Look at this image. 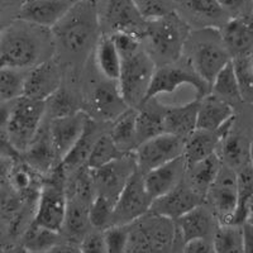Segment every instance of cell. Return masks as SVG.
<instances>
[{
  "mask_svg": "<svg viewBox=\"0 0 253 253\" xmlns=\"http://www.w3.org/2000/svg\"><path fill=\"white\" fill-rule=\"evenodd\" d=\"M108 253H126L129 238V225H112L103 230Z\"/></svg>",
  "mask_w": 253,
  "mask_h": 253,
  "instance_id": "cell-44",
  "label": "cell"
},
{
  "mask_svg": "<svg viewBox=\"0 0 253 253\" xmlns=\"http://www.w3.org/2000/svg\"><path fill=\"white\" fill-rule=\"evenodd\" d=\"M66 182L67 176L58 165L38 193L33 224L61 233L67 207Z\"/></svg>",
  "mask_w": 253,
  "mask_h": 253,
  "instance_id": "cell-7",
  "label": "cell"
},
{
  "mask_svg": "<svg viewBox=\"0 0 253 253\" xmlns=\"http://www.w3.org/2000/svg\"><path fill=\"white\" fill-rule=\"evenodd\" d=\"M246 223L253 227V200L251 203L250 208H248V211H247V218H246Z\"/></svg>",
  "mask_w": 253,
  "mask_h": 253,
  "instance_id": "cell-53",
  "label": "cell"
},
{
  "mask_svg": "<svg viewBox=\"0 0 253 253\" xmlns=\"http://www.w3.org/2000/svg\"><path fill=\"white\" fill-rule=\"evenodd\" d=\"M24 153L27 156V164L40 173L51 172L60 165L52 148L48 126H44L43 123Z\"/></svg>",
  "mask_w": 253,
  "mask_h": 253,
  "instance_id": "cell-29",
  "label": "cell"
},
{
  "mask_svg": "<svg viewBox=\"0 0 253 253\" xmlns=\"http://www.w3.org/2000/svg\"><path fill=\"white\" fill-rule=\"evenodd\" d=\"M175 237L172 220L148 213L129 224L126 253H170Z\"/></svg>",
  "mask_w": 253,
  "mask_h": 253,
  "instance_id": "cell-5",
  "label": "cell"
},
{
  "mask_svg": "<svg viewBox=\"0 0 253 253\" xmlns=\"http://www.w3.org/2000/svg\"><path fill=\"white\" fill-rule=\"evenodd\" d=\"M182 253H215V250L211 239L200 238L186 242Z\"/></svg>",
  "mask_w": 253,
  "mask_h": 253,
  "instance_id": "cell-48",
  "label": "cell"
},
{
  "mask_svg": "<svg viewBox=\"0 0 253 253\" xmlns=\"http://www.w3.org/2000/svg\"><path fill=\"white\" fill-rule=\"evenodd\" d=\"M26 74L23 70L5 66L0 69V99L13 101L23 96Z\"/></svg>",
  "mask_w": 253,
  "mask_h": 253,
  "instance_id": "cell-41",
  "label": "cell"
},
{
  "mask_svg": "<svg viewBox=\"0 0 253 253\" xmlns=\"http://www.w3.org/2000/svg\"><path fill=\"white\" fill-rule=\"evenodd\" d=\"M182 85L191 86L195 90L198 98H204L210 92V85L205 83L200 76L191 69L189 63H170L164 66H157L153 74L152 83L147 92L144 103L151 99H157L158 95L172 94ZM143 103V104H144ZM142 104V105H143Z\"/></svg>",
  "mask_w": 253,
  "mask_h": 253,
  "instance_id": "cell-10",
  "label": "cell"
},
{
  "mask_svg": "<svg viewBox=\"0 0 253 253\" xmlns=\"http://www.w3.org/2000/svg\"><path fill=\"white\" fill-rule=\"evenodd\" d=\"M72 1H75V3H78V1H81V0H72Z\"/></svg>",
  "mask_w": 253,
  "mask_h": 253,
  "instance_id": "cell-59",
  "label": "cell"
},
{
  "mask_svg": "<svg viewBox=\"0 0 253 253\" xmlns=\"http://www.w3.org/2000/svg\"><path fill=\"white\" fill-rule=\"evenodd\" d=\"M185 139L170 133H162L139 144L133 152L135 166L141 173L157 169L184 153Z\"/></svg>",
  "mask_w": 253,
  "mask_h": 253,
  "instance_id": "cell-13",
  "label": "cell"
},
{
  "mask_svg": "<svg viewBox=\"0 0 253 253\" xmlns=\"http://www.w3.org/2000/svg\"><path fill=\"white\" fill-rule=\"evenodd\" d=\"M46 115L44 101L20 96L10 101L6 137L18 152H24L37 134Z\"/></svg>",
  "mask_w": 253,
  "mask_h": 253,
  "instance_id": "cell-8",
  "label": "cell"
},
{
  "mask_svg": "<svg viewBox=\"0 0 253 253\" xmlns=\"http://www.w3.org/2000/svg\"><path fill=\"white\" fill-rule=\"evenodd\" d=\"M251 58H252V65H253V49L252 52H251Z\"/></svg>",
  "mask_w": 253,
  "mask_h": 253,
  "instance_id": "cell-58",
  "label": "cell"
},
{
  "mask_svg": "<svg viewBox=\"0 0 253 253\" xmlns=\"http://www.w3.org/2000/svg\"><path fill=\"white\" fill-rule=\"evenodd\" d=\"M243 1L245 0H218V3L224 10H233V9L239 8Z\"/></svg>",
  "mask_w": 253,
  "mask_h": 253,
  "instance_id": "cell-52",
  "label": "cell"
},
{
  "mask_svg": "<svg viewBox=\"0 0 253 253\" xmlns=\"http://www.w3.org/2000/svg\"><path fill=\"white\" fill-rule=\"evenodd\" d=\"M123 156H126V153L118 150L109 133H103L92 147L91 153L86 161V167L90 170H98Z\"/></svg>",
  "mask_w": 253,
  "mask_h": 253,
  "instance_id": "cell-38",
  "label": "cell"
},
{
  "mask_svg": "<svg viewBox=\"0 0 253 253\" xmlns=\"http://www.w3.org/2000/svg\"><path fill=\"white\" fill-rule=\"evenodd\" d=\"M187 8L207 19H219L225 12L218 0H187Z\"/></svg>",
  "mask_w": 253,
  "mask_h": 253,
  "instance_id": "cell-46",
  "label": "cell"
},
{
  "mask_svg": "<svg viewBox=\"0 0 253 253\" xmlns=\"http://www.w3.org/2000/svg\"><path fill=\"white\" fill-rule=\"evenodd\" d=\"M9 1H10V0H0V15L4 13V10H5L6 6H8Z\"/></svg>",
  "mask_w": 253,
  "mask_h": 253,
  "instance_id": "cell-54",
  "label": "cell"
},
{
  "mask_svg": "<svg viewBox=\"0 0 253 253\" xmlns=\"http://www.w3.org/2000/svg\"><path fill=\"white\" fill-rule=\"evenodd\" d=\"M62 242L65 241L60 232H55L31 223L23 236L22 246L31 253H46Z\"/></svg>",
  "mask_w": 253,
  "mask_h": 253,
  "instance_id": "cell-35",
  "label": "cell"
},
{
  "mask_svg": "<svg viewBox=\"0 0 253 253\" xmlns=\"http://www.w3.org/2000/svg\"><path fill=\"white\" fill-rule=\"evenodd\" d=\"M90 203L76 196L67 195V207L65 221H63L61 234L67 237V242L80 243L87 233H90L89 219Z\"/></svg>",
  "mask_w": 253,
  "mask_h": 253,
  "instance_id": "cell-27",
  "label": "cell"
},
{
  "mask_svg": "<svg viewBox=\"0 0 253 253\" xmlns=\"http://www.w3.org/2000/svg\"><path fill=\"white\" fill-rule=\"evenodd\" d=\"M81 253H108L105 243H104L103 232L95 230L85 236L80 242Z\"/></svg>",
  "mask_w": 253,
  "mask_h": 253,
  "instance_id": "cell-47",
  "label": "cell"
},
{
  "mask_svg": "<svg viewBox=\"0 0 253 253\" xmlns=\"http://www.w3.org/2000/svg\"><path fill=\"white\" fill-rule=\"evenodd\" d=\"M40 172L29 166L28 164L17 165L10 171V182L12 186L20 194H29L36 191V187L40 185Z\"/></svg>",
  "mask_w": 253,
  "mask_h": 253,
  "instance_id": "cell-43",
  "label": "cell"
},
{
  "mask_svg": "<svg viewBox=\"0 0 253 253\" xmlns=\"http://www.w3.org/2000/svg\"><path fill=\"white\" fill-rule=\"evenodd\" d=\"M55 55L51 29L17 19L0 36V57L6 66L29 70Z\"/></svg>",
  "mask_w": 253,
  "mask_h": 253,
  "instance_id": "cell-2",
  "label": "cell"
},
{
  "mask_svg": "<svg viewBox=\"0 0 253 253\" xmlns=\"http://www.w3.org/2000/svg\"><path fill=\"white\" fill-rule=\"evenodd\" d=\"M55 53L69 63H83L92 55L103 35L95 0H81L51 28Z\"/></svg>",
  "mask_w": 253,
  "mask_h": 253,
  "instance_id": "cell-1",
  "label": "cell"
},
{
  "mask_svg": "<svg viewBox=\"0 0 253 253\" xmlns=\"http://www.w3.org/2000/svg\"><path fill=\"white\" fill-rule=\"evenodd\" d=\"M211 241L215 253H245L242 225L219 224Z\"/></svg>",
  "mask_w": 253,
  "mask_h": 253,
  "instance_id": "cell-37",
  "label": "cell"
},
{
  "mask_svg": "<svg viewBox=\"0 0 253 253\" xmlns=\"http://www.w3.org/2000/svg\"><path fill=\"white\" fill-rule=\"evenodd\" d=\"M204 203L205 199L199 196L184 180L175 189L155 199L151 205L150 213L175 221L180 216L189 213L190 210H193L194 208Z\"/></svg>",
  "mask_w": 253,
  "mask_h": 253,
  "instance_id": "cell-18",
  "label": "cell"
},
{
  "mask_svg": "<svg viewBox=\"0 0 253 253\" xmlns=\"http://www.w3.org/2000/svg\"><path fill=\"white\" fill-rule=\"evenodd\" d=\"M115 202L101 195H95L89 205L90 224L96 230H105L112 225Z\"/></svg>",
  "mask_w": 253,
  "mask_h": 253,
  "instance_id": "cell-42",
  "label": "cell"
},
{
  "mask_svg": "<svg viewBox=\"0 0 253 253\" xmlns=\"http://www.w3.org/2000/svg\"><path fill=\"white\" fill-rule=\"evenodd\" d=\"M10 253H31V252H29V251H27L23 246H20V247L14 248V250H13Z\"/></svg>",
  "mask_w": 253,
  "mask_h": 253,
  "instance_id": "cell-55",
  "label": "cell"
},
{
  "mask_svg": "<svg viewBox=\"0 0 253 253\" xmlns=\"http://www.w3.org/2000/svg\"><path fill=\"white\" fill-rule=\"evenodd\" d=\"M234 117L236 114L232 104L209 92L200 99L196 129L219 130Z\"/></svg>",
  "mask_w": 253,
  "mask_h": 253,
  "instance_id": "cell-26",
  "label": "cell"
},
{
  "mask_svg": "<svg viewBox=\"0 0 253 253\" xmlns=\"http://www.w3.org/2000/svg\"><path fill=\"white\" fill-rule=\"evenodd\" d=\"M103 35L133 33L143 37L147 20L133 0H95Z\"/></svg>",
  "mask_w": 253,
  "mask_h": 253,
  "instance_id": "cell-9",
  "label": "cell"
},
{
  "mask_svg": "<svg viewBox=\"0 0 253 253\" xmlns=\"http://www.w3.org/2000/svg\"><path fill=\"white\" fill-rule=\"evenodd\" d=\"M62 86V71L58 60L52 57L26 74L23 96L33 100L46 101Z\"/></svg>",
  "mask_w": 253,
  "mask_h": 253,
  "instance_id": "cell-16",
  "label": "cell"
},
{
  "mask_svg": "<svg viewBox=\"0 0 253 253\" xmlns=\"http://www.w3.org/2000/svg\"><path fill=\"white\" fill-rule=\"evenodd\" d=\"M204 204L194 208L189 213L173 221L176 233H178L184 243L193 239H209V237L214 236L219 223L216 224L215 215L211 209L207 208Z\"/></svg>",
  "mask_w": 253,
  "mask_h": 253,
  "instance_id": "cell-22",
  "label": "cell"
},
{
  "mask_svg": "<svg viewBox=\"0 0 253 253\" xmlns=\"http://www.w3.org/2000/svg\"><path fill=\"white\" fill-rule=\"evenodd\" d=\"M121 75L118 85L122 96L129 108L138 109L142 107L147 92L152 83L156 71V63L144 49V47L130 55L121 57Z\"/></svg>",
  "mask_w": 253,
  "mask_h": 253,
  "instance_id": "cell-6",
  "label": "cell"
},
{
  "mask_svg": "<svg viewBox=\"0 0 253 253\" xmlns=\"http://www.w3.org/2000/svg\"><path fill=\"white\" fill-rule=\"evenodd\" d=\"M87 104L94 113V119L98 118L99 121L105 122H114L129 108L122 96L118 81L105 78L94 81L90 85Z\"/></svg>",
  "mask_w": 253,
  "mask_h": 253,
  "instance_id": "cell-15",
  "label": "cell"
},
{
  "mask_svg": "<svg viewBox=\"0 0 253 253\" xmlns=\"http://www.w3.org/2000/svg\"><path fill=\"white\" fill-rule=\"evenodd\" d=\"M252 142L246 134L236 132L233 128L221 139L216 151L221 162L234 171L252 162Z\"/></svg>",
  "mask_w": 253,
  "mask_h": 253,
  "instance_id": "cell-28",
  "label": "cell"
},
{
  "mask_svg": "<svg viewBox=\"0 0 253 253\" xmlns=\"http://www.w3.org/2000/svg\"><path fill=\"white\" fill-rule=\"evenodd\" d=\"M1 103H4V101H3V100H1V99H0V104H1Z\"/></svg>",
  "mask_w": 253,
  "mask_h": 253,
  "instance_id": "cell-60",
  "label": "cell"
},
{
  "mask_svg": "<svg viewBox=\"0 0 253 253\" xmlns=\"http://www.w3.org/2000/svg\"><path fill=\"white\" fill-rule=\"evenodd\" d=\"M153 199L144 185L143 173L135 170L115 203L112 225H129L150 213ZM110 225V227H112Z\"/></svg>",
  "mask_w": 253,
  "mask_h": 253,
  "instance_id": "cell-11",
  "label": "cell"
},
{
  "mask_svg": "<svg viewBox=\"0 0 253 253\" xmlns=\"http://www.w3.org/2000/svg\"><path fill=\"white\" fill-rule=\"evenodd\" d=\"M237 172V187H238V204L233 218V224L242 225L246 223L247 211L253 200V164L245 165Z\"/></svg>",
  "mask_w": 253,
  "mask_h": 253,
  "instance_id": "cell-34",
  "label": "cell"
},
{
  "mask_svg": "<svg viewBox=\"0 0 253 253\" xmlns=\"http://www.w3.org/2000/svg\"><path fill=\"white\" fill-rule=\"evenodd\" d=\"M191 69L207 84L211 85L215 76L232 60L223 44L220 32L213 28L190 33L184 53Z\"/></svg>",
  "mask_w": 253,
  "mask_h": 253,
  "instance_id": "cell-4",
  "label": "cell"
},
{
  "mask_svg": "<svg viewBox=\"0 0 253 253\" xmlns=\"http://www.w3.org/2000/svg\"><path fill=\"white\" fill-rule=\"evenodd\" d=\"M234 124H236V117L228 122L225 126H221L219 130H194L185 139L182 157L186 162V167L216 153L221 139L224 138L227 133L233 128Z\"/></svg>",
  "mask_w": 253,
  "mask_h": 253,
  "instance_id": "cell-20",
  "label": "cell"
},
{
  "mask_svg": "<svg viewBox=\"0 0 253 253\" xmlns=\"http://www.w3.org/2000/svg\"><path fill=\"white\" fill-rule=\"evenodd\" d=\"M1 234H3V227L0 224V237H1Z\"/></svg>",
  "mask_w": 253,
  "mask_h": 253,
  "instance_id": "cell-57",
  "label": "cell"
},
{
  "mask_svg": "<svg viewBox=\"0 0 253 253\" xmlns=\"http://www.w3.org/2000/svg\"><path fill=\"white\" fill-rule=\"evenodd\" d=\"M133 1L146 20L156 19L173 12L171 0H133Z\"/></svg>",
  "mask_w": 253,
  "mask_h": 253,
  "instance_id": "cell-45",
  "label": "cell"
},
{
  "mask_svg": "<svg viewBox=\"0 0 253 253\" xmlns=\"http://www.w3.org/2000/svg\"><path fill=\"white\" fill-rule=\"evenodd\" d=\"M104 132H101L100 126H98L96 119L90 117L83 134L80 135V138L76 141V143L72 146L71 150L62 158V161L60 164V167L67 177H69V175L78 171L79 169H81V167L86 166V161L90 153H91L92 147H94V144L96 143L98 138Z\"/></svg>",
  "mask_w": 253,
  "mask_h": 253,
  "instance_id": "cell-24",
  "label": "cell"
},
{
  "mask_svg": "<svg viewBox=\"0 0 253 253\" xmlns=\"http://www.w3.org/2000/svg\"><path fill=\"white\" fill-rule=\"evenodd\" d=\"M221 165L223 162L218 153H214L202 161L186 167L185 181L199 196L205 199L210 186L213 185L214 180L218 176Z\"/></svg>",
  "mask_w": 253,
  "mask_h": 253,
  "instance_id": "cell-30",
  "label": "cell"
},
{
  "mask_svg": "<svg viewBox=\"0 0 253 253\" xmlns=\"http://www.w3.org/2000/svg\"><path fill=\"white\" fill-rule=\"evenodd\" d=\"M44 107H46V115L49 117V121L75 114L81 110L75 95L69 90L63 89L62 86L44 101Z\"/></svg>",
  "mask_w": 253,
  "mask_h": 253,
  "instance_id": "cell-39",
  "label": "cell"
},
{
  "mask_svg": "<svg viewBox=\"0 0 253 253\" xmlns=\"http://www.w3.org/2000/svg\"><path fill=\"white\" fill-rule=\"evenodd\" d=\"M74 4L75 1L72 0H23L18 12V19L51 29Z\"/></svg>",
  "mask_w": 253,
  "mask_h": 253,
  "instance_id": "cell-19",
  "label": "cell"
},
{
  "mask_svg": "<svg viewBox=\"0 0 253 253\" xmlns=\"http://www.w3.org/2000/svg\"><path fill=\"white\" fill-rule=\"evenodd\" d=\"M4 27H5V26H1V24H0V36H1V32H3Z\"/></svg>",
  "mask_w": 253,
  "mask_h": 253,
  "instance_id": "cell-56",
  "label": "cell"
},
{
  "mask_svg": "<svg viewBox=\"0 0 253 253\" xmlns=\"http://www.w3.org/2000/svg\"><path fill=\"white\" fill-rule=\"evenodd\" d=\"M205 202L209 203L219 224H233L238 204L237 172L233 169L221 165L218 176L205 196Z\"/></svg>",
  "mask_w": 253,
  "mask_h": 253,
  "instance_id": "cell-12",
  "label": "cell"
},
{
  "mask_svg": "<svg viewBox=\"0 0 253 253\" xmlns=\"http://www.w3.org/2000/svg\"><path fill=\"white\" fill-rule=\"evenodd\" d=\"M137 112V137L138 146L147 139L165 133L164 128V110L165 107L158 104L157 108L151 107L147 101L138 108Z\"/></svg>",
  "mask_w": 253,
  "mask_h": 253,
  "instance_id": "cell-33",
  "label": "cell"
},
{
  "mask_svg": "<svg viewBox=\"0 0 253 253\" xmlns=\"http://www.w3.org/2000/svg\"><path fill=\"white\" fill-rule=\"evenodd\" d=\"M223 44L230 57L251 53L253 49V19L239 15L229 19L220 29Z\"/></svg>",
  "mask_w": 253,
  "mask_h": 253,
  "instance_id": "cell-23",
  "label": "cell"
},
{
  "mask_svg": "<svg viewBox=\"0 0 253 253\" xmlns=\"http://www.w3.org/2000/svg\"><path fill=\"white\" fill-rule=\"evenodd\" d=\"M137 112L134 108H128L118 118L112 122V129L109 134L115 146L121 152L133 153L138 147L137 137Z\"/></svg>",
  "mask_w": 253,
  "mask_h": 253,
  "instance_id": "cell-31",
  "label": "cell"
},
{
  "mask_svg": "<svg viewBox=\"0 0 253 253\" xmlns=\"http://www.w3.org/2000/svg\"><path fill=\"white\" fill-rule=\"evenodd\" d=\"M46 253H81L80 246L78 243H72V242H62L55 248Z\"/></svg>",
  "mask_w": 253,
  "mask_h": 253,
  "instance_id": "cell-50",
  "label": "cell"
},
{
  "mask_svg": "<svg viewBox=\"0 0 253 253\" xmlns=\"http://www.w3.org/2000/svg\"><path fill=\"white\" fill-rule=\"evenodd\" d=\"M189 35V26L181 17L171 12L164 17L147 20L142 41L156 66H164L181 60Z\"/></svg>",
  "mask_w": 253,
  "mask_h": 253,
  "instance_id": "cell-3",
  "label": "cell"
},
{
  "mask_svg": "<svg viewBox=\"0 0 253 253\" xmlns=\"http://www.w3.org/2000/svg\"><path fill=\"white\" fill-rule=\"evenodd\" d=\"M9 114H10V101H4L0 104V129L6 128Z\"/></svg>",
  "mask_w": 253,
  "mask_h": 253,
  "instance_id": "cell-51",
  "label": "cell"
},
{
  "mask_svg": "<svg viewBox=\"0 0 253 253\" xmlns=\"http://www.w3.org/2000/svg\"><path fill=\"white\" fill-rule=\"evenodd\" d=\"M210 92L225 100L227 103L232 104V105L242 101L232 60L215 76V79L210 85Z\"/></svg>",
  "mask_w": 253,
  "mask_h": 253,
  "instance_id": "cell-36",
  "label": "cell"
},
{
  "mask_svg": "<svg viewBox=\"0 0 253 253\" xmlns=\"http://www.w3.org/2000/svg\"><path fill=\"white\" fill-rule=\"evenodd\" d=\"M199 105H200V99H194L193 101L186 104L165 107V133H170L182 139H186L196 129Z\"/></svg>",
  "mask_w": 253,
  "mask_h": 253,
  "instance_id": "cell-25",
  "label": "cell"
},
{
  "mask_svg": "<svg viewBox=\"0 0 253 253\" xmlns=\"http://www.w3.org/2000/svg\"><path fill=\"white\" fill-rule=\"evenodd\" d=\"M89 119L90 115L86 112L79 110L75 114L49 121V139L58 164H61L62 158L80 138Z\"/></svg>",
  "mask_w": 253,
  "mask_h": 253,
  "instance_id": "cell-17",
  "label": "cell"
},
{
  "mask_svg": "<svg viewBox=\"0 0 253 253\" xmlns=\"http://www.w3.org/2000/svg\"><path fill=\"white\" fill-rule=\"evenodd\" d=\"M243 232V251L245 253H253V227L248 223L242 224Z\"/></svg>",
  "mask_w": 253,
  "mask_h": 253,
  "instance_id": "cell-49",
  "label": "cell"
},
{
  "mask_svg": "<svg viewBox=\"0 0 253 253\" xmlns=\"http://www.w3.org/2000/svg\"><path fill=\"white\" fill-rule=\"evenodd\" d=\"M135 170L137 166L133 153H128L98 170H91L95 194L117 203L119 194Z\"/></svg>",
  "mask_w": 253,
  "mask_h": 253,
  "instance_id": "cell-14",
  "label": "cell"
},
{
  "mask_svg": "<svg viewBox=\"0 0 253 253\" xmlns=\"http://www.w3.org/2000/svg\"><path fill=\"white\" fill-rule=\"evenodd\" d=\"M239 94L243 103L253 104V65L251 53L232 58Z\"/></svg>",
  "mask_w": 253,
  "mask_h": 253,
  "instance_id": "cell-40",
  "label": "cell"
},
{
  "mask_svg": "<svg viewBox=\"0 0 253 253\" xmlns=\"http://www.w3.org/2000/svg\"><path fill=\"white\" fill-rule=\"evenodd\" d=\"M185 175H186V162L184 157L180 156L172 161L144 173L143 180L147 191L155 200L181 184L185 180Z\"/></svg>",
  "mask_w": 253,
  "mask_h": 253,
  "instance_id": "cell-21",
  "label": "cell"
},
{
  "mask_svg": "<svg viewBox=\"0 0 253 253\" xmlns=\"http://www.w3.org/2000/svg\"><path fill=\"white\" fill-rule=\"evenodd\" d=\"M91 56H94L95 67L103 78L118 81L121 75L122 60L110 36H100Z\"/></svg>",
  "mask_w": 253,
  "mask_h": 253,
  "instance_id": "cell-32",
  "label": "cell"
}]
</instances>
